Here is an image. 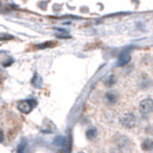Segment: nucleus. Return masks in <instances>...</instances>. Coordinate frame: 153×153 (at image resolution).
<instances>
[{"mask_svg": "<svg viewBox=\"0 0 153 153\" xmlns=\"http://www.w3.org/2000/svg\"><path fill=\"white\" fill-rule=\"evenodd\" d=\"M115 83H116V77H115L114 75H109V76L106 77L105 84L107 85V86H113Z\"/></svg>", "mask_w": 153, "mask_h": 153, "instance_id": "423d86ee", "label": "nucleus"}, {"mask_svg": "<svg viewBox=\"0 0 153 153\" xmlns=\"http://www.w3.org/2000/svg\"><path fill=\"white\" fill-rule=\"evenodd\" d=\"M152 109H153V101L151 98H147V99H144L143 101H140L139 104V112L143 117L147 119L151 113H152Z\"/></svg>", "mask_w": 153, "mask_h": 153, "instance_id": "f03ea898", "label": "nucleus"}, {"mask_svg": "<svg viewBox=\"0 0 153 153\" xmlns=\"http://www.w3.org/2000/svg\"><path fill=\"white\" fill-rule=\"evenodd\" d=\"M79 153H84V152H79Z\"/></svg>", "mask_w": 153, "mask_h": 153, "instance_id": "6e6552de", "label": "nucleus"}, {"mask_svg": "<svg viewBox=\"0 0 153 153\" xmlns=\"http://www.w3.org/2000/svg\"><path fill=\"white\" fill-rule=\"evenodd\" d=\"M32 101L31 100H28V101H22V102H20L19 104V109L22 112V113H24V114H28V113H30L31 109H32Z\"/></svg>", "mask_w": 153, "mask_h": 153, "instance_id": "7ed1b4c3", "label": "nucleus"}, {"mask_svg": "<svg viewBox=\"0 0 153 153\" xmlns=\"http://www.w3.org/2000/svg\"><path fill=\"white\" fill-rule=\"evenodd\" d=\"M86 137L88 139H94V138L97 137V130L94 129V128H90V129H88L86 131Z\"/></svg>", "mask_w": 153, "mask_h": 153, "instance_id": "0eeeda50", "label": "nucleus"}, {"mask_svg": "<svg viewBox=\"0 0 153 153\" xmlns=\"http://www.w3.org/2000/svg\"><path fill=\"white\" fill-rule=\"evenodd\" d=\"M142 149L144 151H151L153 149V142L151 139H145L143 143H142Z\"/></svg>", "mask_w": 153, "mask_h": 153, "instance_id": "39448f33", "label": "nucleus"}, {"mask_svg": "<svg viewBox=\"0 0 153 153\" xmlns=\"http://www.w3.org/2000/svg\"><path fill=\"white\" fill-rule=\"evenodd\" d=\"M120 122H121L123 127H126L128 129H131V128H135L137 126V117H136V115L134 114V113L129 112V113H126V114H123L121 116Z\"/></svg>", "mask_w": 153, "mask_h": 153, "instance_id": "f257e3e1", "label": "nucleus"}, {"mask_svg": "<svg viewBox=\"0 0 153 153\" xmlns=\"http://www.w3.org/2000/svg\"><path fill=\"white\" fill-rule=\"evenodd\" d=\"M105 100L107 102V105H114L115 102L117 101V96L115 94L114 92H107L105 96Z\"/></svg>", "mask_w": 153, "mask_h": 153, "instance_id": "20e7f679", "label": "nucleus"}]
</instances>
